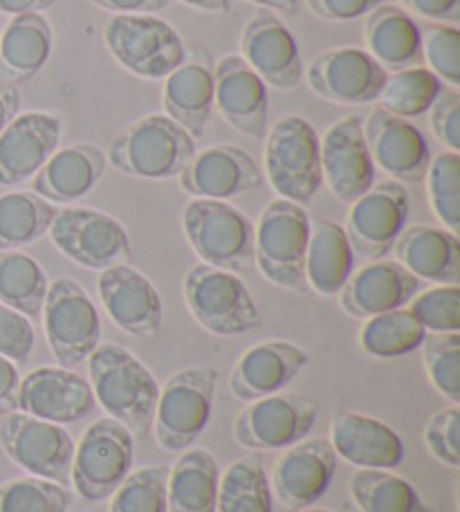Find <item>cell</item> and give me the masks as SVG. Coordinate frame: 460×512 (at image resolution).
Wrapping results in <instances>:
<instances>
[{
	"mask_svg": "<svg viewBox=\"0 0 460 512\" xmlns=\"http://www.w3.org/2000/svg\"><path fill=\"white\" fill-rule=\"evenodd\" d=\"M90 387L110 418L146 436L153 427L160 384L133 351L115 342L99 344L88 358Z\"/></svg>",
	"mask_w": 460,
	"mask_h": 512,
	"instance_id": "cell-1",
	"label": "cell"
},
{
	"mask_svg": "<svg viewBox=\"0 0 460 512\" xmlns=\"http://www.w3.org/2000/svg\"><path fill=\"white\" fill-rule=\"evenodd\" d=\"M196 140L164 113L146 115L128 124L108 146L106 160L131 178H178L196 155Z\"/></svg>",
	"mask_w": 460,
	"mask_h": 512,
	"instance_id": "cell-2",
	"label": "cell"
},
{
	"mask_svg": "<svg viewBox=\"0 0 460 512\" xmlns=\"http://www.w3.org/2000/svg\"><path fill=\"white\" fill-rule=\"evenodd\" d=\"M182 292L193 319L211 335L236 337L263 324L259 304L236 272L198 263L184 274Z\"/></svg>",
	"mask_w": 460,
	"mask_h": 512,
	"instance_id": "cell-3",
	"label": "cell"
},
{
	"mask_svg": "<svg viewBox=\"0 0 460 512\" xmlns=\"http://www.w3.org/2000/svg\"><path fill=\"white\" fill-rule=\"evenodd\" d=\"M310 241V216L303 205L276 198L263 209L254 227V265L274 286L308 292L306 252Z\"/></svg>",
	"mask_w": 460,
	"mask_h": 512,
	"instance_id": "cell-4",
	"label": "cell"
},
{
	"mask_svg": "<svg viewBox=\"0 0 460 512\" xmlns=\"http://www.w3.org/2000/svg\"><path fill=\"white\" fill-rule=\"evenodd\" d=\"M182 230L202 263L236 274L254 268V223L227 200H189Z\"/></svg>",
	"mask_w": 460,
	"mask_h": 512,
	"instance_id": "cell-5",
	"label": "cell"
},
{
	"mask_svg": "<svg viewBox=\"0 0 460 512\" xmlns=\"http://www.w3.org/2000/svg\"><path fill=\"white\" fill-rule=\"evenodd\" d=\"M265 178L279 198L306 205L324 185L319 135L306 117L285 115L265 135Z\"/></svg>",
	"mask_w": 460,
	"mask_h": 512,
	"instance_id": "cell-6",
	"label": "cell"
},
{
	"mask_svg": "<svg viewBox=\"0 0 460 512\" xmlns=\"http://www.w3.org/2000/svg\"><path fill=\"white\" fill-rule=\"evenodd\" d=\"M104 43L119 66L140 79L169 77L184 61L182 36L155 14H115L104 27Z\"/></svg>",
	"mask_w": 460,
	"mask_h": 512,
	"instance_id": "cell-7",
	"label": "cell"
},
{
	"mask_svg": "<svg viewBox=\"0 0 460 512\" xmlns=\"http://www.w3.org/2000/svg\"><path fill=\"white\" fill-rule=\"evenodd\" d=\"M216 367L182 369L162 384L153 414L155 441L167 452H184L205 432L218 384Z\"/></svg>",
	"mask_w": 460,
	"mask_h": 512,
	"instance_id": "cell-8",
	"label": "cell"
},
{
	"mask_svg": "<svg viewBox=\"0 0 460 512\" xmlns=\"http://www.w3.org/2000/svg\"><path fill=\"white\" fill-rule=\"evenodd\" d=\"M135 461V436L115 418L92 423L79 445L70 468V483L86 501L113 497Z\"/></svg>",
	"mask_w": 460,
	"mask_h": 512,
	"instance_id": "cell-9",
	"label": "cell"
},
{
	"mask_svg": "<svg viewBox=\"0 0 460 512\" xmlns=\"http://www.w3.org/2000/svg\"><path fill=\"white\" fill-rule=\"evenodd\" d=\"M43 326L54 360L63 369L86 362L101 344V317L95 301L70 277L50 283L43 304Z\"/></svg>",
	"mask_w": 460,
	"mask_h": 512,
	"instance_id": "cell-10",
	"label": "cell"
},
{
	"mask_svg": "<svg viewBox=\"0 0 460 512\" xmlns=\"http://www.w3.org/2000/svg\"><path fill=\"white\" fill-rule=\"evenodd\" d=\"M48 236L54 248L88 270H106L131 259V236L115 216L92 207L57 209Z\"/></svg>",
	"mask_w": 460,
	"mask_h": 512,
	"instance_id": "cell-11",
	"label": "cell"
},
{
	"mask_svg": "<svg viewBox=\"0 0 460 512\" xmlns=\"http://www.w3.org/2000/svg\"><path fill=\"white\" fill-rule=\"evenodd\" d=\"M0 447L30 477L57 481L61 486L70 483L77 443L66 425L12 411L0 423Z\"/></svg>",
	"mask_w": 460,
	"mask_h": 512,
	"instance_id": "cell-12",
	"label": "cell"
},
{
	"mask_svg": "<svg viewBox=\"0 0 460 512\" xmlns=\"http://www.w3.org/2000/svg\"><path fill=\"white\" fill-rule=\"evenodd\" d=\"M317 416L319 405L306 393L279 391L252 400L236 416L234 436L247 450H285L312 432Z\"/></svg>",
	"mask_w": 460,
	"mask_h": 512,
	"instance_id": "cell-13",
	"label": "cell"
},
{
	"mask_svg": "<svg viewBox=\"0 0 460 512\" xmlns=\"http://www.w3.org/2000/svg\"><path fill=\"white\" fill-rule=\"evenodd\" d=\"M348 207L344 230L353 252L366 261L384 259L409 223L407 187L395 180L377 182Z\"/></svg>",
	"mask_w": 460,
	"mask_h": 512,
	"instance_id": "cell-14",
	"label": "cell"
},
{
	"mask_svg": "<svg viewBox=\"0 0 460 512\" xmlns=\"http://www.w3.org/2000/svg\"><path fill=\"white\" fill-rule=\"evenodd\" d=\"M315 95L333 104L360 106L377 102L386 72L364 48H330L312 59L303 72Z\"/></svg>",
	"mask_w": 460,
	"mask_h": 512,
	"instance_id": "cell-15",
	"label": "cell"
},
{
	"mask_svg": "<svg viewBox=\"0 0 460 512\" xmlns=\"http://www.w3.org/2000/svg\"><path fill=\"white\" fill-rule=\"evenodd\" d=\"M97 290L101 306L124 333L137 340H155L162 333V297L144 272L128 263H117L99 272Z\"/></svg>",
	"mask_w": 460,
	"mask_h": 512,
	"instance_id": "cell-16",
	"label": "cell"
},
{
	"mask_svg": "<svg viewBox=\"0 0 460 512\" xmlns=\"http://www.w3.org/2000/svg\"><path fill=\"white\" fill-rule=\"evenodd\" d=\"M321 176L339 203L351 205L375 185V164L364 140V120L346 115L319 137Z\"/></svg>",
	"mask_w": 460,
	"mask_h": 512,
	"instance_id": "cell-17",
	"label": "cell"
},
{
	"mask_svg": "<svg viewBox=\"0 0 460 512\" xmlns=\"http://www.w3.org/2000/svg\"><path fill=\"white\" fill-rule=\"evenodd\" d=\"M337 454L328 438H301L299 443L285 447L276 461L270 486L288 510L315 506L326 495L337 472Z\"/></svg>",
	"mask_w": 460,
	"mask_h": 512,
	"instance_id": "cell-18",
	"label": "cell"
},
{
	"mask_svg": "<svg viewBox=\"0 0 460 512\" xmlns=\"http://www.w3.org/2000/svg\"><path fill=\"white\" fill-rule=\"evenodd\" d=\"M364 140L375 167L400 182V185H422L427 176L431 151L427 137L409 120L375 108L364 120Z\"/></svg>",
	"mask_w": 460,
	"mask_h": 512,
	"instance_id": "cell-19",
	"label": "cell"
},
{
	"mask_svg": "<svg viewBox=\"0 0 460 512\" xmlns=\"http://www.w3.org/2000/svg\"><path fill=\"white\" fill-rule=\"evenodd\" d=\"M241 57L265 86L292 93L303 79L299 43L279 16L263 9L245 25L241 34Z\"/></svg>",
	"mask_w": 460,
	"mask_h": 512,
	"instance_id": "cell-20",
	"label": "cell"
},
{
	"mask_svg": "<svg viewBox=\"0 0 460 512\" xmlns=\"http://www.w3.org/2000/svg\"><path fill=\"white\" fill-rule=\"evenodd\" d=\"M214 108L241 135L252 140L268 135V86L241 54H227L214 66Z\"/></svg>",
	"mask_w": 460,
	"mask_h": 512,
	"instance_id": "cell-21",
	"label": "cell"
},
{
	"mask_svg": "<svg viewBox=\"0 0 460 512\" xmlns=\"http://www.w3.org/2000/svg\"><path fill=\"white\" fill-rule=\"evenodd\" d=\"M63 120L57 113H18L0 133V187L32 180L59 149Z\"/></svg>",
	"mask_w": 460,
	"mask_h": 512,
	"instance_id": "cell-22",
	"label": "cell"
},
{
	"mask_svg": "<svg viewBox=\"0 0 460 512\" xmlns=\"http://www.w3.org/2000/svg\"><path fill=\"white\" fill-rule=\"evenodd\" d=\"M180 187L193 198L229 200L263 185V171L241 146L218 144L193 155L180 173Z\"/></svg>",
	"mask_w": 460,
	"mask_h": 512,
	"instance_id": "cell-23",
	"label": "cell"
},
{
	"mask_svg": "<svg viewBox=\"0 0 460 512\" xmlns=\"http://www.w3.org/2000/svg\"><path fill=\"white\" fill-rule=\"evenodd\" d=\"M95 393L79 373L63 367H39L18 387V411L57 425L79 423L95 409Z\"/></svg>",
	"mask_w": 460,
	"mask_h": 512,
	"instance_id": "cell-24",
	"label": "cell"
},
{
	"mask_svg": "<svg viewBox=\"0 0 460 512\" xmlns=\"http://www.w3.org/2000/svg\"><path fill=\"white\" fill-rule=\"evenodd\" d=\"M164 115L180 124L193 140L205 135L214 115V61L211 54L196 45L187 50L184 61L164 77Z\"/></svg>",
	"mask_w": 460,
	"mask_h": 512,
	"instance_id": "cell-25",
	"label": "cell"
},
{
	"mask_svg": "<svg viewBox=\"0 0 460 512\" xmlns=\"http://www.w3.org/2000/svg\"><path fill=\"white\" fill-rule=\"evenodd\" d=\"M328 441L337 459L360 470H395L407 454L402 436L389 423L351 409L337 411Z\"/></svg>",
	"mask_w": 460,
	"mask_h": 512,
	"instance_id": "cell-26",
	"label": "cell"
},
{
	"mask_svg": "<svg viewBox=\"0 0 460 512\" xmlns=\"http://www.w3.org/2000/svg\"><path fill=\"white\" fill-rule=\"evenodd\" d=\"M308 362V351L290 340L259 342L236 362L232 378H229V389L241 402L272 396L288 387L308 367Z\"/></svg>",
	"mask_w": 460,
	"mask_h": 512,
	"instance_id": "cell-27",
	"label": "cell"
},
{
	"mask_svg": "<svg viewBox=\"0 0 460 512\" xmlns=\"http://www.w3.org/2000/svg\"><path fill=\"white\" fill-rule=\"evenodd\" d=\"M422 288V281L398 261H371L364 268L353 270L346 286L339 292L344 313L368 319L409 304Z\"/></svg>",
	"mask_w": 460,
	"mask_h": 512,
	"instance_id": "cell-28",
	"label": "cell"
},
{
	"mask_svg": "<svg viewBox=\"0 0 460 512\" xmlns=\"http://www.w3.org/2000/svg\"><path fill=\"white\" fill-rule=\"evenodd\" d=\"M106 164V153L95 142L70 144L43 164L32 178V191L52 205H72L97 187Z\"/></svg>",
	"mask_w": 460,
	"mask_h": 512,
	"instance_id": "cell-29",
	"label": "cell"
},
{
	"mask_svg": "<svg viewBox=\"0 0 460 512\" xmlns=\"http://www.w3.org/2000/svg\"><path fill=\"white\" fill-rule=\"evenodd\" d=\"M395 259L420 281L436 286L460 283L458 234L436 225H407L393 245Z\"/></svg>",
	"mask_w": 460,
	"mask_h": 512,
	"instance_id": "cell-30",
	"label": "cell"
},
{
	"mask_svg": "<svg viewBox=\"0 0 460 512\" xmlns=\"http://www.w3.org/2000/svg\"><path fill=\"white\" fill-rule=\"evenodd\" d=\"M54 50L52 25L39 12L12 16L0 34V77L25 84L48 66Z\"/></svg>",
	"mask_w": 460,
	"mask_h": 512,
	"instance_id": "cell-31",
	"label": "cell"
},
{
	"mask_svg": "<svg viewBox=\"0 0 460 512\" xmlns=\"http://www.w3.org/2000/svg\"><path fill=\"white\" fill-rule=\"evenodd\" d=\"M366 52L386 72H398L422 63L420 27L398 5H380L364 21Z\"/></svg>",
	"mask_w": 460,
	"mask_h": 512,
	"instance_id": "cell-32",
	"label": "cell"
},
{
	"mask_svg": "<svg viewBox=\"0 0 460 512\" xmlns=\"http://www.w3.org/2000/svg\"><path fill=\"white\" fill-rule=\"evenodd\" d=\"M355 268V252L342 225L326 218L310 221L306 252L308 288L321 297H335L346 286Z\"/></svg>",
	"mask_w": 460,
	"mask_h": 512,
	"instance_id": "cell-33",
	"label": "cell"
},
{
	"mask_svg": "<svg viewBox=\"0 0 460 512\" xmlns=\"http://www.w3.org/2000/svg\"><path fill=\"white\" fill-rule=\"evenodd\" d=\"M218 486L220 470L214 454L189 447L169 472V512H216Z\"/></svg>",
	"mask_w": 460,
	"mask_h": 512,
	"instance_id": "cell-34",
	"label": "cell"
},
{
	"mask_svg": "<svg viewBox=\"0 0 460 512\" xmlns=\"http://www.w3.org/2000/svg\"><path fill=\"white\" fill-rule=\"evenodd\" d=\"M57 207L34 191L0 196V252L21 250L48 234Z\"/></svg>",
	"mask_w": 460,
	"mask_h": 512,
	"instance_id": "cell-35",
	"label": "cell"
},
{
	"mask_svg": "<svg viewBox=\"0 0 460 512\" xmlns=\"http://www.w3.org/2000/svg\"><path fill=\"white\" fill-rule=\"evenodd\" d=\"M48 288V274L34 256L18 250L0 252V304L34 319L43 313Z\"/></svg>",
	"mask_w": 460,
	"mask_h": 512,
	"instance_id": "cell-36",
	"label": "cell"
},
{
	"mask_svg": "<svg viewBox=\"0 0 460 512\" xmlns=\"http://www.w3.org/2000/svg\"><path fill=\"white\" fill-rule=\"evenodd\" d=\"M216 512H274L270 477L261 456L236 459L220 474Z\"/></svg>",
	"mask_w": 460,
	"mask_h": 512,
	"instance_id": "cell-37",
	"label": "cell"
},
{
	"mask_svg": "<svg viewBox=\"0 0 460 512\" xmlns=\"http://www.w3.org/2000/svg\"><path fill=\"white\" fill-rule=\"evenodd\" d=\"M351 497L362 512H431L420 492L393 470H357Z\"/></svg>",
	"mask_w": 460,
	"mask_h": 512,
	"instance_id": "cell-38",
	"label": "cell"
},
{
	"mask_svg": "<svg viewBox=\"0 0 460 512\" xmlns=\"http://www.w3.org/2000/svg\"><path fill=\"white\" fill-rule=\"evenodd\" d=\"M427 331L407 308L368 317L360 331L362 351L371 358L391 360L418 351L425 342Z\"/></svg>",
	"mask_w": 460,
	"mask_h": 512,
	"instance_id": "cell-39",
	"label": "cell"
},
{
	"mask_svg": "<svg viewBox=\"0 0 460 512\" xmlns=\"http://www.w3.org/2000/svg\"><path fill=\"white\" fill-rule=\"evenodd\" d=\"M445 88L447 86L429 68L413 66L389 72L377 102L386 113L411 120V117L429 113V108L434 106Z\"/></svg>",
	"mask_w": 460,
	"mask_h": 512,
	"instance_id": "cell-40",
	"label": "cell"
},
{
	"mask_svg": "<svg viewBox=\"0 0 460 512\" xmlns=\"http://www.w3.org/2000/svg\"><path fill=\"white\" fill-rule=\"evenodd\" d=\"M169 472L167 465H144L128 472L113 492L110 512H169Z\"/></svg>",
	"mask_w": 460,
	"mask_h": 512,
	"instance_id": "cell-41",
	"label": "cell"
},
{
	"mask_svg": "<svg viewBox=\"0 0 460 512\" xmlns=\"http://www.w3.org/2000/svg\"><path fill=\"white\" fill-rule=\"evenodd\" d=\"M431 209L445 230L460 232V153L443 151L431 158L427 169Z\"/></svg>",
	"mask_w": 460,
	"mask_h": 512,
	"instance_id": "cell-42",
	"label": "cell"
},
{
	"mask_svg": "<svg viewBox=\"0 0 460 512\" xmlns=\"http://www.w3.org/2000/svg\"><path fill=\"white\" fill-rule=\"evenodd\" d=\"M70 492L57 481L21 477L0 486V512H68Z\"/></svg>",
	"mask_w": 460,
	"mask_h": 512,
	"instance_id": "cell-43",
	"label": "cell"
},
{
	"mask_svg": "<svg viewBox=\"0 0 460 512\" xmlns=\"http://www.w3.org/2000/svg\"><path fill=\"white\" fill-rule=\"evenodd\" d=\"M420 349L431 384L452 405H460V335L427 333Z\"/></svg>",
	"mask_w": 460,
	"mask_h": 512,
	"instance_id": "cell-44",
	"label": "cell"
},
{
	"mask_svg": "<svg viewBox=\"0 0 460 512\" xmlns=\"http://www.w3.org/2000/svg\"><path fill=\"white\" fill-rule=\"evenodd\" d=\"M422 61L447 88H460V30L456 25L431 23L420 30Z\"/></svg>",
	"mask_w": 460,
	"mask_h": 512,
	"instance_id": "cell-45",
	"label": "cell"
},
{
	"mask_svg": "<svg viewBox=\"0 0 460 512\" xmlns=\"http://www.w3.org/2000/svg\"><path fill=\"white\" fill-rule=\"evenodd\" d=\"M427 333H458L460 331V288L436 286L418 292L407 306Z\"/></svg>",
	"mask_w": 460,
	"mask_h": 512,
	"instance_id": "cell-46",
	"label": "cell"
},
{
	"mask_svg": "<svg viewBox=\"0 0 460 512\" xmlns=\"http://www.w3.org/2000/svg\"><path fill=\"white\" fill-rule=\"evenodd\" d=\"M425 445L429 454L447 468H460V409L449 405L429 418L425 425Z\"/></svg>",
	"mask_w": 460,
	"mask_h": 512,
	"instance_id": "cell-47",
	"label": "cell"
},
{
	"mask_svg": "<svg viewBox=\"0 0 460 512\" xmlns=\"http://www.w3.org/2000/svg\"><path fill=\"white\" fill-rule=\"evenodd\" d=\"M36 331L30 317L0 304V355L14 364H25L32 358Z\"/></svg>",
	"mask_w": 460,
	"mask_h": 512,
	"instance_id": "cell-48",
	"label": "cell"
},
{
	"mask_svg": "<svg viewBox=\"0 0 460 512\" xmlns=\"http://www.w3.org/2000/svg\"><path fill=\"white\" fill-rule=\"evenodd\" d=\"M429 126L447 151L460 153V93L454 88H445L440 97L429 108Z\"/></svg>",
	"mask_w": 460,
	"mask_h": 512,
	"instance_id": "cell-49",
	"label": "cell"
},
{
	"mask_svg": "<svg viewBox=\"0 0 460 512\" xmlns=\"http://www.w3.org/2000/svg\"><path fill=\"white\" fill-rule=\"evenodd\" d=\"M389 0H308L310 12L324 21H355Z\"/></svg>",
	"mask_w": 460,
	"mask_h": 512,
	"instance_id": "cell-50",
	"label": "cell"
},
{
	"mask_svg": "<svg viewBox=\"0 0 460 512\" xmlns=\"http://www.w3.org/2000/svg\"><path fill=\"white\" fill-rule=\"evenodd\" d=\"M407 12L427 21L456 25L460 21V0H400Z\"/></svg>",
	"mask_w": 460,
	"mask_h": 512,
	"instance_id": "cell-51",
	"label": "cell"
},
{
	"mask_svg": "<svg viewBox=\"0 0 460 512\" xmlns=\"http://www.w3.org/2000/svg\"><path fill=\"white\" fill-rule=\"evenodd\" d=\"M18 387H21V373L18 367L0 355V416L18 411Z\"/></svg>",
	"mask_w": 460,
	"mask_h": 512,
	"instance_id": "cell-52",
	"label": "cell"
},
{
	"mask_svg": "<svg viewBox=\"0 0 460 512\" xmlns=\"http://www.w3.org/2000/svg\"><path fill=\"white\" fill-rule=\"evenodd\" d=\"M90 3L113 14H160L171 0H90Z\"/></svg>",
	"mask_w": 460,
	"mask_h": 512,
	"instance_id": "cell-53",
	"label": "cell"
},
{
	"mask_svg": "<svg viewBox=\"0 0 460 512\" xmlns=\"http://www.w3.org/2000/svg\"><path fill=\"white\" fill-rule=\"evenodd\" d=\"M21 113V93L14 84H0V133Z\"/></svg>",
	"mask_w": 460,
	"mask_h": 512,
	"instance_id": "cell-54",
	"label": "cell"
},
{
	"mask_svg": "<svg viewBox=\"0 0 460 512\" xmlns=\"http://www.w3.org/2000/svg\"><path fill=\"white\" fill-rule=\"evenodd\" d=\"M57 0H0V14L18 16V14H30V12H43L50 9Z\"/></svg>",
	"mask_w": 460,
	"mask_h": 512,
	"instance_id": "cell-55",
	"label": "cell"
},
{
	"mask_svg": "<svg viewBox=\"0 0 460 512\" xmlns=\"http://www.w3.org/2000/svg\"><path fill=\"white\" fill-rule=\"evenodd\" d=\"M180 3L207 14H225L232 9V0H180Z\"/></svg>",
	"mask_w": 460,
	"mask_h": 512,
	"instance_id": "cell-56",
	"label": "cell"
},
{
	"mask_svg": "<svg viewBox=\"0 0 460 512\" xmlns=\"http://www.w3.org/2000/svg\"><path fill=\"white\" fill-rule=\"evenodd\" d=\"M247 3L259 5L268 12H279L285 16H292L299 12V0H247Z\"/></svg>",
	"mask_w": 460,
	"mask_h": 512,
	"instance_id": "cell-57",
	"label": "cell"
},
{
	"mask_svg": "<svg viewBox=\"0 0 460 512\" xmlns=\"http://www.w3.org/2000/svg\"><path fill=\"white\" fill-rule=\"evenodd\" d=\"M297 512H333V510H328V508H312V506H308V508L297 510Z\"/></svg>",
	"mask_w": 460,
	"mask_h": 512,
	"instance_id": "cell-58",
	"label": "cell"
}]
</instances>
